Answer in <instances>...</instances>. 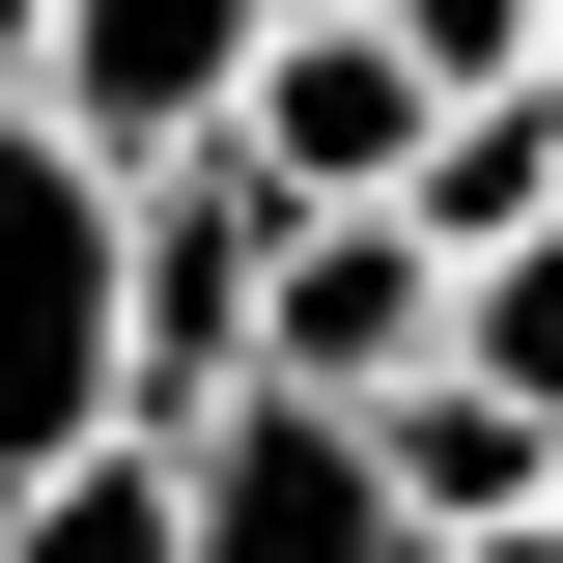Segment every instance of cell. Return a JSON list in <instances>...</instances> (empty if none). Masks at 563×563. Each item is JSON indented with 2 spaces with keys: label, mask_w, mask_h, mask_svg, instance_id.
Here are the masks:
<instances>
[{
  "label": "cell",
  "mask_w": 563,
  "mask_h": 563,
  "mask_svg": "<svg viewBox=\"0 0 563 563\" xmlns=\"http://www.w3.org/2000/svg\"><path fill=\"white\" fill-rule=\"evenodd\" d=\"M169 563H422L339 395H198L169 422Z\"/></svg>",
  "instance_id": "cell-3"
},
{
  "label": "cell",
  "mask_w": 563,
  "mask_h": 563,
  "mask_svg": "<svg viewBox=\"0 0 563 563\" xmlns=\"http://www.w3.org/2000/svg\"><path fill=\"white\" fill-rule=\"evenodd\" d=\"M339 422H366V479H395V536H479V507H536V479H563V422H536V395H479L451 339H422L395 395H339Z\"/></svg>",
  "instance_id": "cell-7"
},
{
  "label": "cell",
  "mask_w": 563,
  "mask_h": 563,
  "mask_svg": "<svg viewBox=\"0 0 563 563\" xmlns=\"http://www.w3.org/2000/svg\"><path fill=\"white\" fill-rule=\"evenodd\" d=\"M29 29H57V0H0V85H29Z\"/></svg>",
  "instance_id": "cell-13"
},
{
  "label": "cell",
  "mask_w": 563,
  "mask_h": 563,
  "mask_svg": "<svg viewBox=\"0 0 563 563\" xmlns=\"http://www.w3.org/2000/svg\"><path fill=\"white\" fill-rule=\"evenodd\" d=\"M0 563H169V422H85L0 479Z\"/></svg>",
  "instance_id": "cell-9"
},
{
  "label": "cell",
  "mask_w": 563,
  "mask_h": 563,
  "mask_svg": "<svg viewBox=\"0 0 563 563\" xmlns=\"http://www.w3.org/2000/svg\"><path fill=\"white\" fill-rule=\"evenodd\" d=\"M451 366L563 422V225H507V254H451Z\"/></svg>",
  "instance_id": "cell-10"
},
{
  "label": "cell",
  "mask_w": 563,
  "mask_h": 563,
  "mask_svg": "<svg viewBox=\"0 0 563 563\" xmlns=\"http://www.w3.org/2000/svg\"><path fill=\"white\" fill-rule=\"evenodd\" d=\"M422 563H563V507H479V536H422Z\"/></svg>",
  "instance_id": "cell-12"
},
{
  "label": "cell",
  "mask_w": 563,
  "mask_h": 563,
  "mask_svg": "<svg viewBox=\"0 0 563 563\" xmlns=\"http://www.w3.org/2000/svg\"><path fill=\"white\" fill-rule=\"evenodd\" d=\"M366 29H395L422 85H536V0H366Z\"/></svg>",
  "instance_id": "cell-11"
},
{
  "label": "cell",
  "mask_w": 563,
  "mask_h": 563,
  "mask_svg": "<svg viewBox=\"0 0 563 563\" xmlns=\"http://www.w3.org/2000/svg\"><path fill=\"white\" fill-rule=\"evenodd\" d=\"M536 507H563V479H536Z\"/></svg>",
  "instance_id": "cell-15"
},
{
  "label": "cell",
  "mask_w": 563,
  "mask_h": 563,
  "mask_svg": "<svg viewBox=\"0 0 563 563\" xmlns=\"http://www.w3.org/2000/svg\"><path fill=\"white\" fill-rule=\"evenodd\" d=\"M85 422H141V395H113V169L0 85V479L85 451Z\"/></svg>",
  "instance_id": "cell-1"
},
{
  "label": "cell",
  "mask_w": 563,
  "mask_h": 563,
  "mask_svg": "<svg viewBox=\"0 0 563 563\" xmlns=\"http://www.w3.org/2000/svg\"><path fill=\"white\" fill-rule=\"evenodd\" d=\"M422 339H451V254L395 198H282L254 225V395H395Z\"/></svg>",
  "instance_id": "cell-4"
},
{
  "label": "cell",
  "mask_w": 563,
  "mask_h": 563,
  "mask_svg": "<svg viewBox=\"0 0 563 563\" xmlns=\"http://www.w3.org/2000/svg\"><path fill=\"white\" fill-rule=\"evenodd\" d=\"M254 169H225V141H198V169H113V395L141 422H198V395H254Z\"/></svg>",
  "instance_id": "cell-2"
},
{
  "label": "cell",
  "mask_w": 563,
  "mask_h": 563,
  "mask_svg": "<svg viewBox=\"0 0 563 563\" xmlns=\"http://www.w3.org/2000/svg\"><path fill=\"white\" fill-rule=\"evenodd\" d=\"M254 29L282 0H57V29H29V113H57L85 169H198L225 85H254Z\"/></svg>",
  "instance_id": "cell-5"
},
{
  "label": "cell",
  "mask_w": 563,
  "mask_h": 563,
  "mask_svg": "<svg viewBox=\"0 0 563 563\" xmlns=\"http://www.w3.org/2000/svg\"><path fill=\"white\" fill-rule=\"evenodd\" d=\"M395 225H422V254H507V225H563V85H451V113L395 141Z\"/></svg>",
  "instance_id": "cell-8"
},
{
  "label": "cell",
  "mask_w": 563,
  "mask_h": 563,
  "mask_svg": "<svg viewBox=\"0 0 563 563\" xmlns=\"http://www.w3.org/2000/svg\"><path fill=\"white\" fill-rule=\"evenodd\" d=\"M422 113H451V85H422L366 0H282L254 85H225V169H254V198H395V141H422Z\"/></svg>",
  "instance_id": "cell-6"
},
{
  "label": "cell",
  "mask_w": 563,
  "mask_h": 563,
  "mask_svg": "<svg viewBox=\"0 0 563 563\" xmlns=\"http://www.w3.org/2000/svg\"><path fill=\"white\" fill-rule=\"evenodd\" d=\"M536 85H563V0H536Z\"/></svg>",
  "instance_id": "cell-14"
}]
</instances>
